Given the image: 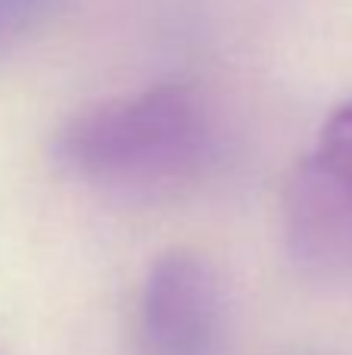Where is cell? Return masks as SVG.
Segmentation results:
<instances>
[{
	"mask_svg": "<svg viewBox=\"0 0 352 355\" xmlns=\"http://www.w3.org/2000/svg\"><path fill=\"white\" fill-rule=\"evenodd\" d=\"M218 153V125L191 85H156L112 97L69 119L53 137L66 175L128 200L175 193L193 184Z\"/></svg>",
	"mask_w": 352,
	"mask_h": 355,
	"instance_id": "1",
	"label": "cell"
},
{
	"mask_svg": "<svg viewBox=\"0 0 352 355\" xmlns=\"http://www.w3.org/2000/svg\"><path fill=\"white\" fill-rule=\"evenodd\" d=\"M284 237L306 275L352 287V97L331 112L287 181Z\"/></svg>",
	"mask_w": 352,
	"mask_h": 355,
	"instance_id": "2",
	"label": "cell"
},
{
	"mask_svg": "<svg viewBox=\"0 0 352 355\" xmlns=\"http://www.w3.org/2000/svg\"><path fill=\"white\" fill-rule=\"evenodd\" d=\"M137 340L141 355H228L231 300L209 259L172 250L150 265Z\"/></svg>",
	"mask_w": 352,
	"mask_h": 355,
	"instance_id": "3",
	"label": "cell"
},
{
	"mask_svg": "<svg viewBox=\"0 0 352 355\" xmlns=\"http://www.w3.org/2000/svg\"><path fill=\"white\" fill-rule=\"evenodd\" d=\"M66 0H0V53L31 37L62 10Z\"/></svg>",
	"mask_w": 352,
	"mask_h": 355,
	"instance_id": "4",
	"label": "cell"
}]
</instances>
